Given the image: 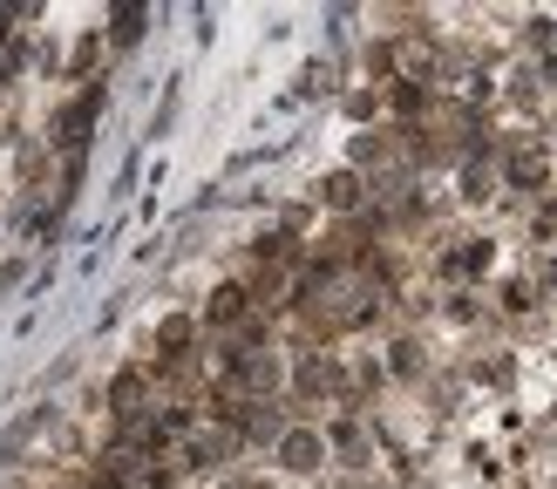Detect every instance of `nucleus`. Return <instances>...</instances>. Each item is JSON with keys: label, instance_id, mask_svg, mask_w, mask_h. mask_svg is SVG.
Wrapping results in <instances>:
<instances>
[{"label": "nucleus", "instance_id": "f257e3e1", "mask_svg": "<svg viewBox=\"0 0 557 489\" xmlns=\"http://www.w3.org/2000/svg\"><path fill=\"white\" fill-rule=\"evenodd\" d=\"M326 455H333V449H326V428H313V422H286V428L272 435V462H278L286 476H313Z\"/></svg>", "mask_w": 557, "mask_h": 489}, {"label": "nucleus", "instance_id": "f03ea898", "mask_svg": "<svg viewBox=\"0 0 557 489\" xmlns=\"http://www.w3.org/2000/svg\"><path fill=\"white\" fill-rule=\"evenodd\" d=\"M293 388L306 394V401H320V394H341L347 401V374L326 361V353H299V367H293Z\"/></svg>", "mask_w": 557, "mask_h": 489}, {"label": "nucleus", "instance_id": "7ed1b4c3", "mask_svg": "<svg viewBox=\"0 0 557 489\" xmlns=\"http://www.w3.org/2000/svg\"><path fill=\"white\" fill-rule=\"evenodd\" d=\"M320 204L341 211V217L368 211V184H360V171H333V177H320Z\"/></svg>", "mask_w": 557, "mask_h": 489}, {"label": "nucleus", "instance_id": "20e7f679", "mask_svg": "<svg viewBox=\"0 0 557 489\" xmlns=\"http://www.w3.org/2000/svg\"><path fill=\"white\" fill-rule=\"evenodd\" d=\"M232 455H238V442L225 428H211V435H190V442H184V469H225Z\"/></svg>", "mask_w": 557, "mask_h": 489}, {"label": "nucleus", "instance_id": "39448f33", "mask_svg": "<svg viewBox=\"0 0 557 489\" xmlns=\"http://www.w3.org/2000/svg\"><path fill=\"white\" fill-rule=\"evenodd\" d=\"M544 177H550V156H544L537 143H523V150L504 156V184H510V190H537Z\"/></svg>", "mask_w": 557, "mask_h": 489}, {"label": "nucleus", "instance_id": "423d86ee", "mask_svg": "<svg viewBox=\"0 0 557 489\" xmlns=\"http://www.w3.org/2000/svg\"><path fill=\"white\" fill-rule=\"evenodd\" d=\"M150 394V367H123L116 380H109V408H116V415H144V401Z\"/></svg>", "mask_w": 557, "mask_h": 489}, {"label": "nucleus", "instance_id": "0eeeda50", "mask_svg": "<svg viewBox=\"0 0 557 489\" xmlns=\"http://www.w3.org/2000/svg\"><path fill=\"white\" fill-rule=\"evenodd\" d=\"M245 313H252V292L245 286H218L205 299V326H245Z\"/></svg>", "mask_w": 557, "mask_h": 489}, {"label": "nucleus", "instance_id": "6e6552de", "mask_svg": "<svg viewBox=\"0 0 557 489\" xmlns=\"http://www.w3.org/2000/svg\"><path fill=\"white\" fill-rule=\"evenodd\" d=\"M96 102H102V89H82V102L69 109L62 123H54V143H69V150H82V129L96 123Z\"/></svg>", "mask_w": 557, "mask_h": 489}, {"label": "nucleus", "instance_id": "1a4fd4ad", "mask_svg": "<svg viewBox=\"0 0 557 489\" xmlns=\"http://www.w3.org/2000/svg\"><path fill=\"white\" fill-rule=\"evenodd\" d=\"M184 347H190V319L177 313V319L157 326V361H184Z\"/></svg>", "mask_w": 557, "mask_h": 489}, {"label": "nucleus", "instance_id": "9d476101", "mask_svg": "<svg viewBox=\"0 0 557 489\" xmlns=\"http://www.w3.org/2000/svg\"><path fill=\"white\" fill-rule=\"evenodd\" d=\"M136 35H144V8H123L116 21H109V41H123V48H129Z\"/></svg>", "mask_w": 557, "mask_h": 489}, {"label": "nucleus", "instance_id": "9b49d317", "mask_svg": "<svg viewBox=\"0 0 557 489\" xmlns=\"http://www.w3.org/2000/svg\"><path fill=\"white\" fill-rule=\"evenodd\" d=\"M387 367H395V374H422V347H414V340H395V347H387Z\"/></svg>", "mask_w": 557, "mask_h": 489}, {"label": "nucleus", "instance_id": "f8f14e48", "mask_svg": "<svg viewBox=\"0 0 557 489\" xmlns=\"http://www.w3.org/2000/svg\"><path fill=\"white\" fill-rule=\"evenodd\" d=\"M531 306H537L531 286H523V279H504V313H531Z\"/></svg>", "mask_w": 557, "mask_h": 489}]
</instances>
